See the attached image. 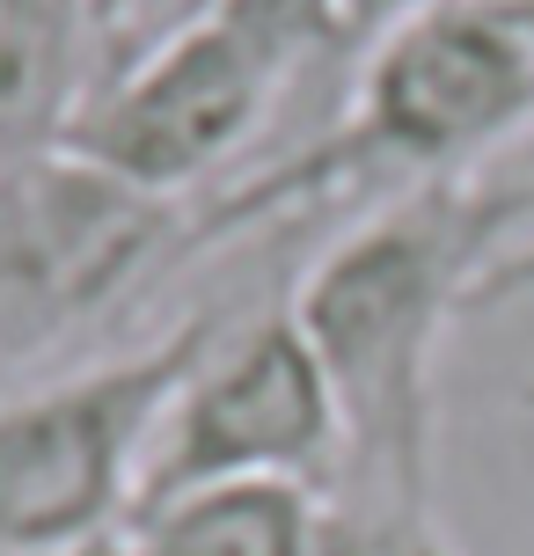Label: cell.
<instances>
[{"mask_svg":"<svg viewBox=\"0 0 534 556\" xmlns=\"http://www.w3.org/2000/svg\"><path fill=\"white\" fill-rule=\"evenodd\" d=\"M205 15H220L279 81L308 74L330 52H352V0H213Z\"/></svg>","mask_w":534,"mask_h":556,"instance_id":"8","label":"cell"},{"mask_svg":"<svg viewBox=\"0 0 534 556\" xmlns=\"http://www.w3.org/2000/svg\"><path fill=\"white\" fill-rule=\"evenodd\" d=\"M220 315H183L111 359L0 395V556H96L132 505L183 374Z\"/></svg>","mask_w":534,"mask_h":556,"instance_id":"3","label":"cell"},{"mask_svg":"<svg viewBox=\"0 0 534 556\" xmlns=\"http://www.w3.org/2000/svg\"><path fill=\"white\" fill-rule=\"evenodd\" d=\"M506 8H512V15H520V29H527V37H534V0H506Z\"/></svg>","mask_w":534,"mask_h":556,"instance_id":"13","label":"cell"},{"mask_svg":"<svg viewBox=\"0 0 534 556\" xmlns=\"http://www.w3.org/2000/svg\"><path fill=\"white\" fill-rule=\"evenodd\" d=\"M424 8H447V0H352V52L373 45V37L389 23H403V15H424Z\"/></svg>","mask_w":534,"mask_h":556,"instance_id":"12","label":"cell"},{"mask_svg":"<svg viewBox=\"0 0 534 556\" xmlns=\"http://www.w3.org/2000/svg\"><path fill=\"white\" fill-rule=\"evenodd\" d=\"M506 301H534V242H506V250H498V264L483 271L476 315H483V307H506Z\"/></svg>","mask_w":534,"mask_h":556,"instance_id":"11","label":"cell"},{"mask_svg":"<svg viewBox=\"0 0 534 556\" xmlns=\"http://www.w3.org/2000/svg\"><path fill=\"white\" fill-rule=\"evenodd\" d=\"M279 88L285 81L220 15H198L132 66H117L81 103V117L66 125L52 154L96 168L103 184L132 198L176 205V198L205 191L264 132Z\"/></svg>","mask_w":534,"mask_h":556,"instance_id":"5","label":"cell"},{"mask_svg":"<svg viewBox=\"0 0 534 556\" xmlns=\"http://www.w3.org/2000/svg\"><path fill=\"white\" fill-rule=\"evenodd\" d=\"M103 81L96 0H0V168L52 154Z\"/></svg>","mask_w":534,"mask_h":556,"instance_id":"6","label":"cell"},{"mask_svg":"<svg viewBox=\"0 0 534 556\" xmlns=\"http://www.w3.org/2000/svg\"><path fill=\"white\" fill-rule=\"evenodd\" d=\"M534 205L527 176H447L381 198L293 286V323L338 403L330 498L432 505L440 344L476 315V286Z\"/></svg>","mask_w":534,"mask_h":556,"instance_id":"1","label":"cell"},{"mask_svg":"<svg viewBox=\"0 0 534 556\" xmlns=\"http://www.w3.org/2000/svg\"><path fill=\"white\" fill-rule=\"evenodd\" d=\"M315 483H205L132 513L96 556H315Z\"/></svg>","mask_w":534,"mask_h":556,"instance_id":"7","label":"cell"},{"mask_svg":"<svg viewBox=\"0 0 534 556\" xmlns=\"http://www.w3.org/2000/svg\"><path fill=\"white\" fill-rule=\"evenodd\" d=\"M205 8L213 0H96V23H103V81H111L117 66H132L140 52H154L162 37H176L183 23H198Z\"/></svg>","mask_w":534,"mask_h":556,"instance_id":"10","label":"cell"},{"mask_svg":"<svg viewBox=\"0 0 534 556\" xmlns=\"http://www.w3.org/2000/svg\"><path fill=\"white\" fill-rule=\"evenodd\" d=\"M315 556H454L432 505H366L322 491V528Z\"/></svg>","mask_w":534,"mask_h":556,"instance_id":"9","label":"cell"},{"mask_svg":"<svg viewBox=\"0 0 534 556\" xmlns=\"http://www.w3.org/2000/svg\"><path fill=\"white\" fill-rule=\"evenodd\" d=\"M330 476H338V403L293 307H271L250 323H220L198 352L176 403L162 410L132 513H154L205 483L330 491Z\"/></svg>","mask_w":534,"mask_h":556,"instance_id":"4","label":"cell"},{"mask_svg":"<svg viewBox=\"0 0 534 556\" xmlns=\"http://www.w3.org/2000/svg\"><path fill=\"white\" fill-rule=\"evenodd\" d=\"M534 125V37L520 29L506 0H447L389 23L373 45H359L352 111L330 139L271 168L264 184L213 213V235L279 213L285 198H322L338 184L389 176L403 191L476 176L506 139Z\"/></svg>","mask_w":534,"mask_h":556,"instance_id":"2","label":"cell"}]
</instances>
